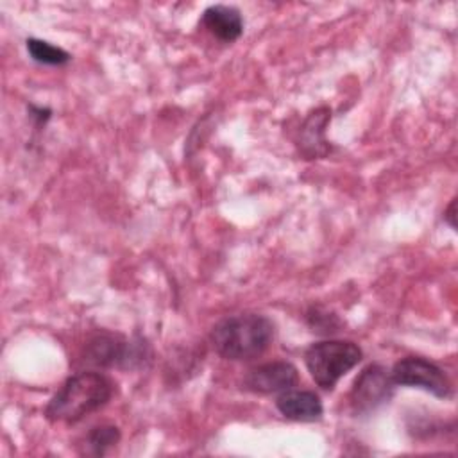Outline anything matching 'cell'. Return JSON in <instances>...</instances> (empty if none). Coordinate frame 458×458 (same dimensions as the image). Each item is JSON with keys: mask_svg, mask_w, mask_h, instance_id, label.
Instances as JSON below:
<instances>
[{"mask_svg": "<svg viewBox=\"0 0 458 458\" xmlns=\"http://www.w3.org/2000/svg\"><path fill=\"white\" fill-rule=\"evenodd\" d=\"M276 406L283 417L299 422L317 420L324 411L320 397L310 390H284L276 399Z\"/></svg>", "mask_w": 458, "mask_h": 458, "instance_id": "9", "label": "cell"}, {"mask_svg": "<svg viewBox=\"0 0 458 458\" xmlns=\"http://www.w3.org/2000/svg\"><path fill=\"white\" fill-rule=\"evenodd\" d=\"M202 25L222 43L236 41L243 32V20L233 5H211L202 13Z\"/></svg>", "mask_w": 458, "mask_h": 458, "instance_id": "10", "label": "cell"}, {"mask_svg": "<svg viewBox=\"0 0 458 458\" xmlns=\"http://www.w3.org/2000/svg\"><path fill=\"white\" fill-rule=\"evenodd\" d=\"M394 385L395 383L392 381V376L385 367L377 363L365 367L351 388V410L356 415L376 410L390 399V395L394 394Z\"/></svg>", "mask_w": 458, "mask_h": 458, "instance_id": "6", "label": "cell"}, {"mask_svg": "<svg viewBox=\"0 0 458 458\" xmlns=\"http://www.w3.org/2000/svg\"><path fill=\"white\" fill-rule=\"evenodd\" d=\"M361 361V349L351 340H322L304 352V363L313 381L331 390L342 376Z\"/></svg>", "mask_w": 458, "mask_h": 458, "instance_id": "3", "label": "cell"}, {"mask_svg": "<svg viewBox=\"0 0 458 458\" xmlns=\"http://www.w3.org/2000/svg\"><path fill=\"white\" fill-rule=\"evenodd\" d=\"M274 338V324L265 315L242 313L220 320L211 331L215 351L234 361L252 360L267 351Z\"/></svg>", "mask_w": 458, "mask_h": 458, "instance_id": "2", "label": "cell"}, {"mask_svg": "<svg viewBox=\"0 0 458 458\" xmlns=\"http://www.w3.org/2000/svg\"><path fill=\"white\" fill-rule=\"evenodd\" d=\"M299 372L290 361H268L258 365L243 377V388L254 394H281L297 385Z\"/></svg>", "mask_w": 458, "mask_h": 458, "instance_id": "7", "label": "cell"}, {"mask_svg": "<svg viewBox=\"0 0 458 458\" xmlns=\"http://www.w3.org/2000/svg\"><path fill=\"white\" fill-rule=\"evenodd\" d=\"M27 52L32 57V61L39 63V64H48V66H61L66 64L70 61V54L57 47L52 45L45 39H38V38H29L27 39Z\"/></svg>", "mask_w": 458, "mask_h": 458, "instance_id": "12", "label": "cell"}, {"mask_svg": "<svg viewBox=\"0 0 458 458\" xmlns=\"http://www.w3.org/2000/svg\"><path fill=\"white\" fill-rule=\"evenodd\" d=\"M392 381L401 386H413L422 388L437 397H449L451 395V383L444 370L419 356H408L399 360L390 370Z\"/></svg>", "mask_w": 458, "mask_h": 458, "instance_id": "5", "label": "cell"}, {"mask_svg": "<svg viewBox=\"0 0 458 458\" xmlns=\"http://www.w3.org/2000/svg\"><path fill=\"white\" fill-rule=\"evenodd\" d=\"M120 440V431L116 426L111 424H100L88 431L84 437V444H81L82 454L91 456H104L111 447H114Z\"/></svg>", "mask_w": 458, "mask_h": 458, "instance_id": "11", "label": "cell"}, {"mask_svg": "<svg viewBox=\"0 0 458 458\" xmlns=\"http://www.w3.org/2000/svg\"><path fill=\"white\" fill-rule=\"evenodd\" d=\"M113 390L114 385L106 374L93 370L73 374L48 401L45 415L52 422L75 424L106 406L113 397Z\"/></svg>", "mask_w": 458, "mask_h": 458, "instance_id": "1", "label": "cell"}, {"mask_svg": "<svg viewBox=\"0 0 458 458\" xmlns=\"http://www.w3.org/2000/svg\"><path fill=\"white\" fill-rule=\"evenodd\" d=\"M147 351V344L131 342L120 335L100 333L86 344L84 361L102 369H134L138 365H143L145 360H148Z\"/></svg>", "mask_w": 458, "mask_h": 458, "instance_id": "4", "label": "cell"}, {"mask_svg": "<svg viewBox=\"0 0 458 458\" xmlns=\"http://www.w3.org/2000/svg\"><path fill=\"white\" fill-rule=\"evenodd\" d=\"M445 220L449 222L451 227H454V199L451 200V204H449V208L445 211Z\"/></svg>", "mask_w": 458, "mask_h": 458, "instance_id": "13", "label": "cell"}, {"mask_svg": "<svg viewBox=\"0 0 458 458\" xmlns=\"http://www.w3.org/2000/svg\"><path fill=\"white\" fill-rule=\"evenodd\" d=\"M331 120L329 107H317L311 111L302 125L299 127L297 134V148L306 159H318L326 157L331 152V145L327 143L324 132Z\"/></svg>", "mask_w": 458, "mask_h": 458, "instance_id": "8", "label": "cell"}]
</instances>
